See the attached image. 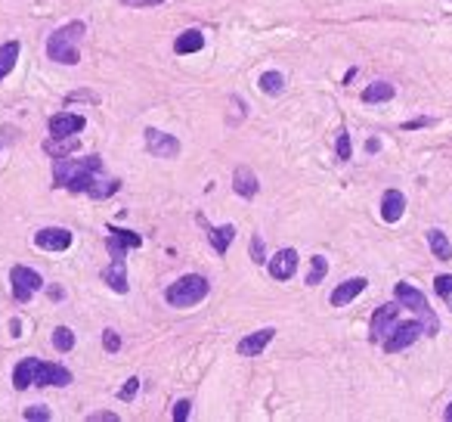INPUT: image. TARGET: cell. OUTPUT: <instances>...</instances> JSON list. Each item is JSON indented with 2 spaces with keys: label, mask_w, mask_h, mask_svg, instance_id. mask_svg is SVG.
<instances>
[{
  "label": "cell",
  "mask_w": 452,
  "mask_h": 422,
  "mask_svg": "<svg viewBox=\"0 0 452 422\" xmlns=\"http://www.w3.org/2000/svg\"><path fill=\"white\" fill-rule=\"evenodd\" d=\"M267 270H270L272 280H279V283L291 280V276L298 274V252H294V248H279V252L267 261Z\"/></svg>",
  "instance_id": "11"
},
{
  "label": "cell",
  "mask_w": 452,
  "mask_h": 422,
  "mask_svg": "<svg viewBox=\"0 0 452 422\" xmlns=\"http://www.w3.org/2000/svg\"><path fill=\"white\" fill-rule=\"evenodd\" d=\"M103 348L109 354H118L121 351V335L115 332V329H105V332H103Z\"/></svg>",
  "instance_id": "33"
},
{
  "label": "cell",
  "mask_w": 452,
  "mask_h": 422,
  "mask_svg": "<svg viewBox=\"0 0 452 422\" xmlns=\"http://www.w3.org/2000/svg\"><path fill=\"white\" fill-rule=\"evenodd\" d=\"M400 320V304H381L375 307V314H372V326H369V342L372 345H381V342L391 335L393 323Z\"/></svg>",
  "instance_id": "9"
},
{
  "label": "cell",
  "mask_w": 452,
  "mask_h": 422,
  "mask_svg": "<svg viewBox=\"0 0 452 422\" xmlns=\"http://www.w3.org/2000/svg\"><path fill=\"white\" fill-rule=\"evenodd\" d=\"M143 143H146V149L155 159H177V155H180V140H177L174 134L159 131V127H146Z\"/></svg>",
  "instance_id": "8"
},
{
  "label": "cell",
  "mask_w": 452,
  "mask_h": 422,
  "mask_svg": "<svg viewBox=\"0 0 452 422\" xmlns=\"http://www.w3.org/2000/svg\"><path fill=\"white\" fill-rule=\"evenodd\" d=\"M328 274V261L322 255H313L310 258V274H307V286H319Z\"/></svg>",
  "instance_id": "28"
},
{
  "label": "cell",
  "mask_w": 452,
  "mask_h": 422,
  "mask_svg": "<svg viewBox=\"0 0 452 422\" xmlns=\"http://www.w3.org/2000/svg\"><path fill=\"white\" fill-rule=\"evenodd\" d=\"M90 422H118V416L109 410H103V413H90Z\"/></svg>",
  "instance_id": "38"
},
{
  "label": "cell",
  "mask_w": 452,
  "mask_h": 422,
  "mask_svg": "<svg viewBox=\"0 0 452 422\" xmlns=\"http://www.w3.org/2000/svg\"><path fill=\"white\" fill-rule=\"evenodd\" d=\"M365 286H369V280H365V276H353V280H344L338 289L332 292V298H328V302H332V307H344V304L353 302L356 295H363Z\"/></svg>",
  "instance_id": "16"
},
{
  "label": "cell",
  "mask_w": 452,
  "mask_h": 422,
  "mask_svg": "<svg viewBox=\"0 0 452 422\" xmlns=\"http://www.w3.org/2000/svg\"><path fill=\"white\" fill-rule=\"evenodd\" d=\"M434 289H437V295H440L443 302L452 307V276H449V274H440V276L434 280Z\"/></svg>",
  "instance_id": "30"
},
{
  "label": "cell",
  "mask_w": 452,
  "mask_h": 422,
  "mask_svg": "<svg viewBox=\"0 0 452 422\" xmlns=\"http://www.w3.org/2000/svg\"><path fill=\"white\" fill-rule=\"evenodd\" d=\"M22 419H28V422H47V419H53V413H50V407H44V404H34V407H25V410H22Z\"/></svg>",
  "instance_id": "29"
},
{
  "label": "cell",
  "mask_w": 452,
  "mask_h": 422,
  "mask_svg": "<svg viewBox=\"0 0 452 422\" xmlns=\"http://www.w3.org/2000/svg\"><path fill=\"white\" fill-rule=\"evenodd\" d=\"M276 339V329L272 326H263V329H257V332H251L245 335V339L235 345V351H239L242 357H261L263 351H267V345Z\"/></svg>",
  "instance_id": "14"
},
{
  "label": "cell",
  "mask_w": 452,
  "mask_h": 422,
  "mask_svg": "<svg viewBox=\"0 0 452 422\" xmlns=\"http://www.w3.org/2000/svg\"><path fill=\"white\" fill-rule=\"evenodd\" d=\"M421 335H425V323H421V320H397L391 335H387L381 345L387 354H397V351H406L409 345H415Z\"/></svg>",
  "instance_id": "7"
},
{
  "label": "cell",
  "mask_w": 452,
  "mask_h": 422,
  "mask_svg": "<svg viewBox=\"0 0 452 422\" xmlns=\"http://www.w3.org/2000/svg\"><path fill=\"white\" fill-rule=\"evenodd\" d=\"M50 137H68V134H78L87 127V118L78 115V112H59V115L50 118Z\"/></svg>",
  "instance_id": "15"
},
{
  "label": "cell",
  "mask_w": 452,
  "mask_h": 422,
  "mask_svg": "<svg viewBox=\"0 0 452 422\" xmlns=\"http://www.w3.org/2000/svg\"><path fill=\"white\" fill-rule=\"evenodd\" d=\"M16 59H19V41H6V44L0 47V81L16 69Z\"/></svg>",
  "instance_id": "25"
},
{
  "label": "cell",
  "mask_w": 452,
  "mask_h": 422,
  "mask_svg": "<svg viewBox=\"0 0 452 422\" xmlns=\"http://www.w3.org/2000/svg\"><path fill=\"white\" fill-rule=\"evenodd\" d=\"M103 171H105L103 155H81V159H75V153L59 155V159H53V187L68 192H87L90 183Z\"/></svg>",
  "instance_id": "1"
},
{
  "label": "cell",
  "mask_w": 452,
  "mask_h": 422,
  "mask_svg": "<svg viewBox=\"0 0 452 422\" xmlns=\"http://www.w3.org/2000/svg\"><path fill=\"white\" fill-rule=\"evenodd\" d=\"M143 246V236L133 230H118V227H109V236H105V252L112 258H124L127 248H140Z\"/></svg>",
  "instance_id": "10"
},
{
  "label": "cell",
  "mask_w": 452,
  "mask_h": 422,
  "mask_svg": "<svg viewBox=\"0 0 452 422\" xmlns=\"http://www.w3.org/2000/svg\"><path fill=\"white\" fill-rule=\"evenodd\" d=\"M78 149H81V140H78V134L44 140V153H50L53 159H59V155H71V153H78Z\"/></svg>",
  "instance_id": "20"
},
{
  "label": "cell",
  "mask_w": 452,
  "mask_h": 422,
  "mask_svg": "<svg viewBox=\"0 0 452 422\" xmlns=\"http://www.w3.org/2000/svg\"><path fill=\"white\" fill-rule=\"evenodd\" d=\"M233 190L239 192L242 199H254L261 192V183H257V174L248 168V164H239L233 171Z\"/></svg>",
  "instance_id": "17"
},
{
  "label": "cell",
  "mask_w": 452,
  "mask_h": 422,
  "mask_svg": "<svg viewBox=\"0 0 452 422\" xmlns=\"http://www.w3.org/2000/svg\"><path fill=\"white\" fill-rule=\"evenodd\" d=\"M378 149H381V140L378 137H372L369 143H365V153H378Z\"/></svg>",
  "instance_id": "41"
},
{
  "label": "cell",
  "mask_w": 452,
  "mask_h": 422,
  "mask_svg": "<svg viewBox=\"0 0 452 422\" xmlns=\"http://www.w3.org/2000/svg\"><path fill=\"white\" fill-rule=\"evenodd\" d=\"M257 84H261V90H263V94H270V97H276V94H282V90H285L282 71H263Z\"/></svg>",
  "instance_id": "26"
},
{
  "label": "cell",
  "mask_w": 452,
  "mask_h": 422,
  "mask_svg": "<svg viewBox=\"0 0 452 422\" xmlns=\"http://www.w3.org/2000/svg\"><path fill=\"white\" fill-rule=\"evenodd\" d=\"M10 335H13V339H19V335H22V323H19V320H10Z\"/></svg>",
  "instance_id": "40"
},
{
  "label": "cell",
  "mask_w": 452,
  "mask_h": 422,
  "mask_svg": "<svg viewBox=\"0 0 452 422\" xmlns=\"http://www.w3.org/2000/svg\"><path fill=\"white\" fill-rule=\"evenodd\" d=\"M428 246H430V255L437 261H452V246H449V236L443 230H428Z\"/></svg>",
  "instance_id": "22"
},
{
  "label": "cell",
  "mask_w": 452,
  "mask_h": 422,
  "mask_svg": "<svg viewBox=\"0 0 452 422\" xmlns=\"http://www.w3.org/2000/svg\"><path fill=\"white\" fill-rule=\"evenodd\" d=\"M397 97V87L387 81H375L363 90V103H387V99Z\"/></svg>",
  "instance_id": "24"
},
{
  "label": "cell",
  "mask_w": 452,
  "mask_h": 422,
  "mask_svg": "<svg viewBox=\"0 0 452 422\" xmlns=\"http://www.w3.org/2000/svg\"><path fill=\"white\" fill-rule=\"evenodd\" d=\"M118 190H121V181H118V177H105V171H103V174H99L96 181L90 183L87 196H90V199H96V202H99V199H109V196H115V192H118Z\"/></svg>",
  "instance_id": "23"
},
{
  "label": "cell",
  "mask_w": 452,
  "mask_h": 422,
  "mask_svg": "<svg viewBox=\"0 0 452 422\" xmlns=\"http://www.w3.org/2000/svg\"><path fill=\"white\" fill-rule=\"evenodd\" d=\"M84 31H87V25H84L81 19H75V22L56 28V31L47 38V56L53 62H59V66H78V62H81L78 41H81Z\"/></svg>",
  "instance_id": "3"
},
{
  "label": "cell",
  "mask_w": 452,
  "mask_h": 422,
  "mask_svg": "<svg viewBox=\"0 0 452 422\" xmlns=\"http://www.w3.org/2000/svg\"><path fill=\"white\" fill-rule=\"evenodd\" d=\"M136 391H140V379L131 376V379H127V385H121V388H118V400H124V404H131V400L136 398Z\"/></svg>",
  "instance_id": "31"
},
{
  "label": "cell",
  "mask_w": 452,
  "mask_h": 422,
  "mask_svg": "<svg viewBox=\"0 0 452 422\" xmlns=\"http://www.w3.org/2000/svg\"><path fill=\"white\" fill-rule=\"evenodd\" d=\"M205 47V34L198 31V28H189V31H183V34H177V44L174 50L180 56H189V53H198V50Z\"/></svg>",
  "instance_id": "21"
},
{
  "label": "cell",
  "mask_w": 452,
  "mask_h": 422,
  "mask_svg": "<svg viewBox=\"0 0 452 422\" xmlns=\"http://www.w3.org/2000/svg\"><path fill=\"white\" fill-rule=\"evenodd\" d=\"M196 220L202 224V230L207 233V239H211L214 252H217V255H226V248L233 246V239H235V227H233V224H226V227H214L211 220L205 218V214H196Z\"/></svg>",
  "instance_id": "13"
},
{
  "label": "cell",
  "mask_w": 452,
  "mask_h": 422,
  "mask_svg": "<svg viewBox=\"0 0 452 422\" xmlns=\"http://www.w3.org/2000/svg\"><path fill=\"white\" fill-rule=\"evenodd\" d=\"M393 295H397L400 307H409V311L415 314V317L425 323V335H437L440 332V320H437L434 307H430V302L425 298V292L415 289L412 283H397L393 286Z\"/></svg>",
  "instance_id": "5"
},
{
  "label": "cell",
  "mask_w": 452,
  "mask_h": 422,
  "mask_svg": "<svg viewBox=\"0 0 452 422\" xmlns=\"http://www.w3.org/2000/svg\"><path fill=\"white\" fill-rule=\"evenodd\" d=\"M251 261L254 264H267V252H263V239L261 236H251Z\"/></svg>",
  "instance_id": "34"
},
{
  "label": "cell",
  "mask_w": 452,
  "mask_h": 422,
  "mask_svg": "<svg viewBox=\"0 0 452 422\" xmlns=\"http://www.w3.org/2000/svg\"><path fill=\"white\" fill-rule=\"evenodd\" d=\"M47 295H50V302H59V298H62V289H59V286H47Z\"/></svg>",
  "instance_id": "39"
},
{
  "label": "cell",
  "mask_w": 452,
  "mask_h": 422,
  "mask_svg": "<svg viewBox=\"0 0 452 422\" xmlns=\"http://www.w3.org/2000/svg\"><path fill=\"white\" fill-rule=\"evenodd\" d=\"M124 6H136V10H143V6H159L164 0H121Z\"/></svg>",
  "instance_id": "36"
},
{
  "label": "cell",
  "mask_w": 452,
  "mask_h": 422,
  "mask_svg": "<svg viewBox=\"0 0 452 422\" xmlns=\"http://www.w3.org/2000/svg\"><path fill=\"white\" fill-rule=\"evenodd\" d=\"M428 125H434V118H415V121H406L403 131H415V127H428Z\"/></svg>",
  "instance_id": "37"
},
{
  "label": "cell",
  "mask_w": 452,
  "mask_h": 422,
  "mask_svg": "<svg viewBox=\"0 0 452 422\" xmlns=\"http://www.w3.org/2000/svg\"><path fill=\"white\" fill-rule=\"evenodd\" d=\"M53 348L62 354H68L71 348H75V332H71L68 326H56L53 329Z\"/></svg>",
  "instance_id": "27"
},
{
  "label": "cell",
  "mask_w": 452,
  "mask_h": 422,
  "mask_svg": "<svg viewBox=\"0 0 452 422\" xmlns=\"http://www.w3.org/2000/svg\"><path fill=\"white\" fill-rule=\"evenodd\" d=\"M10 286H13V298H16L19 304H28L41 289H44V276H41L38 270L16 264V267L10 270Z\"/></svg>",
  "instance_id": "6"
},
{
  "label": "cell",
  "mask_w": 452,
  "mask_h": 422,
  "mask_svg": "<svg viewBox=\"0 0 452 422\" xmlns=\"http://www.w3.org/2000/svg\"><path fill=\"white\" fill-rule=\"evenodd\" d=\"M103 283H109L112 292H118V295H124L127 292V264L124 258H112L109 267H103Z\"/></svg>",
  "instance_id": "18"
},
{
  "label": "cell",
  "mask_w": 452,
  "mask_h": 422,
  "mask_svg": "<svg viewBox=\"0 0 452 422\" xmlns=\"http://www.w3.org/2000/svg\"><path fill=\"white\" fill-rule=\"evenodd\" d=\"M189 400H177V404H174V410H170V419H174V422H186V419H189Z\"/></svg>",
  "instance_id": "35"
},
{
  "label": "cell",
  "mask_w": 452,
  "mask_h": 422,
  "mask_svg": "<svg viewBox=\"0 0 452 422\" xmlns=\"http://www.w3.org/2000/svg\"><path fill=\"white\" fill-rule=\"evenodd\" d=\"M335 149H338V159H341V162L350 159V153H353V143H350V134H347V131L338 134V143H335Z\"/></svg>",
  "instance_id": "32"
},
{
  "label": "cell",
  "mask_w": 452,
  "mask_h": 422,
  "mask_svg": "<svg viewBox=\"0 0 452 422\" xmlns=\"http://www.w3.org/2000/svg\"><path fill=\"white\" fill-rule=\"evenodd\" d=\"M34 246L44 248V252H66L71 246V230H66V227H44V230L34 233Z\"/></svg>",
  "instance_id": "12"
},
{
  "label": "cell",
  "mask_w": 452,
  "mask_h": 422,
  "mask_svg": "<svg viewBox=\"0 0 452 422\" xmlns=\"http://www.w3.org/2000/svg\"><path fill=\"white\" fill-rule=\"evenodd\" d=\"M443 419H446V422H452V404L446 407V413H443Z\"/></svg>",
  "instance_id": "42"
},
{
  "label": "cell",
  "mask_w": 452,
  "mask_h": 422,
  "mask_svg": "<svg viewBox=\"0 0 452 422\" xmlns=\"http://www.w3.org/2000/svg\"><path fill=\"white\" fill-rule=\"evenodd\" d=\"M403 211H406V196L400 190H387L381 196V218L387 224H397L403 218Z\"/></svg>",
  "instance_id": "19"
},
{
  "label": "cell",
  "mask_w": 452,
  "mask_h": 422,
  "mask_svg": "<svg viewBox=\"0 0 452 422\" xmlns=\"http://www.w3.org/2000/svg\"><path fill=\"white\" fill-rule=\"evenodd\" d=\"M207 292H211V283H207V276L202 274H186L180 276L177 283H170L168 289H164V302L170 307H192L198 302H205Z\"/></svg>",
  "instance_id": "4"
},
{
  "label": "cell",
  "mask_w": 452,
  "mask_h": 422,
  "mask_svg": "<svg viewBox=\"0 0 452 422\" xmlns=\"http://www.w3.org/2000/svg\"><path fill=\"white\" fill-rule=\"evenodd\" d=\"M71 382H75L71 370L59 367V363H44V360H38V357H25V360H19L16 370H13V388L16 391H25L28 385H34V388H50V385L66 388Z\"/></svg>",
  "instance_id": "2"
}]
</instances>
